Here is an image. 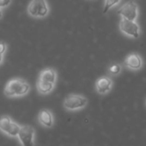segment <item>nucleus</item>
Segmentation results:
<instances>
[{"label": "nucleus", "mask_w": 146, "mask_h": 146, "mask_svg": "<svg viewBox=\"0 0 146 146\" xmlns=\"http://www.w3.org/2000/svg\"><path fill=\"white\" fill-rule=\"evenodd\" d=\"M30 84L22 78H14L9 80L5 85L3 94L9 98H21L29 93Z\"/></svg>", "instance_id": "obj_1"}, {"label": "nucleus", "mask_w": 146, "mask_h": 146, "mask_svg": "<svg viewBox=\"0 0 146 146\" xmlns=\"http://www.w3.org/2000/svg\"><path fill=\"white\" fill-rule=\"evenodd\" d=\"M88 104V99L81 94H69L62 103L63 108L69 112H75L84 110Z\"/></svg>", "instance_id": "obj_2"}, {"label": "nucleus", "mask_w": 146, "mask_h": 146, "mask_svg": "<svg viewBox=\"0 0 146 146\" xmlns=\"http://www.w3.org/2000/svg\"><path fill=\"white\" fill-rule=\"evenodd\" d=\"M27 11L33 18H44L50 13V7L46 0H31Z\"/></svg>", "instance_id": "obj_3"}, {"label": "nucleus", "mask_w": 146, "mask_h": 146, "mask_svg": "<svg viewBox=\"0 0 146 146\" xmlns=\"http://www.w3.org/2000/svg\"><path fill=\"white\" fill-rule=\"evenodd\" d=\"M21 126L15 122L10 116L3 115L0 120V129L1 132L10 138H17Z\"/></svg>", "instance_id": "obj_4"}, {"label": "nucleus", "mask_w": 146, "mask_h": 146, "mask_svg": "<svg viewBox=\"0 0 146 146\" xmlns=\"http://www.w3.org/2000/svg\"><path fill=\"white\" fill-rule=\"evenodd\" d=\"M121 32L133 38H139L140 36V27L136 21H130L125 18H121L119 22Z\"/></svg>", "instance_id": "obj_5"}, {"label": "nucleus", "mask_w": 146, "mask_h": 146, "mask_svg": "<svg viewBox=\"0 0 146 146\" xmlns=\"http://www.w3.org/2000/svg\"><path fill=\"white\" fill-rule=\"evenodd\" d=\"M17 139L21 146L35 145V129L30 125L21 126Z\"/></svg>", "instance_id": "obj_6"}, {"label": "nucleus", "mask_w": 146, "mask_h": 146, "mask_svg": "<svg viewBox=\"0 0 146 146\" xmlns=\"http://www.w3.org/2000/svg\"><path fill=\"white\" fill-rule=\"evenodd\" d=\"M118 14L122 18L130 21H136L139 15V7L135 3V0L127 1L125 4H123L118 10Z\"/></svg>", "instance_id": "obj_7"}, {"label": "nucleus", "mask_w": 146, "mask_h": 146, "mask_svg": "<svg viewBox=\"0 0 146 146\" xmlns=\"http://www.w3.org/2000/svg\"><path fill=\"white\" fill-rule=\"evenodd\" d=\"M113 87V80L110 76H101L95 83L96 92L102 96L107 95L110 92Z\"/></svg>", "instance_id": "obj_8"}, {"label": "nucleus", "mask_w": 146, "mask_h": 146, "mask_svg": "<svg viewBox=\"0 0 146 146\" xmlns=\"http://www.w3.org/2000/svg\"><path fill=\"white\" fill-rule=\"evenodd\" d=\"M144 62L142 57L138 53H130L124 61V66L132 70V71H138L143 68Z\"/></svg>", "instance_id": "obj_9"}, {"label": "nucleus", "mask_w": 146, "mask_h": 146, "mask_svg": "<svg viewBox=\"0 0 146 146\" xmlns=\"http://www.w3.org/2000/svg\"><path fill=\"white\" fill-rule=\"evenodd\" d=\"M38 122L44 128H51L55 124V118L53 113L48 109L41 110L38 114Z\"/></svg>", "instance_id": "obj_10"}, {"label": "nucleus", "mask_w": 146, "mask_h": 146, "mask_svg": "<svg viewBox=\"0 0 146 146\" xmlns=\"http://www.w3.org/2000/svg\"><path fill=\"white\" fill-rule=\"evenodd\" d=\"M38 79L44 80V81L56 84V80H57V73L54 68H44L39 73Z\"/></svg>", "instance_id": "obj_11"}, {"label": "nucleus", "mask_w": 146, "mask_h": 146, "mask_svg": "<svg viewBox=\"0 0 146 146\" xmlns=\"http://www.w3.org/2000/svg\"><path fill=\"white\" fill-rule=\"evenodd\" d=\"M55 86H56V84L47 82V81H44V80H38V79L37 82H36L37 91L41 95L50 94L54 91Z\"/></svg>", "instance_id": "obj_12"}, {"label": "nucleus", "mask_w": 146, "mask_h": 146, "mask_svg": "<svg viewBox=\"0 0 146 146\" xmlns=\"http://www.w3.org/2000/svg\"><path fill=\"white\" fill-rule=\"evenodd\" d=\"M122 67L119 63H113L108 68V73L111 76H117L121 73Z\"/></svg>", "instance_id": "obj_13"}, {"label": "nucleus", "mask_w": 146, "mask_h": 146, "mask_svg": "<svg viewBox=\"0 0 146 146\" xmlns=\"http://www.w3.org/2000/svg\"><path fill=\"white\" fill-rule=\"evenodd\" d=\"M121 1V0H105L103 13H104V14H106L112 7L117 5Z\"/></svg>", "instance_id": "obj_14"}, {"label": "nucleus", "mask_w": 146, "mask_h": 146, "mask_svg": "<svg viewBox=\"0 0 146 146\" xmlns=\"http://www.w3.org/2000/svg\"><path fill=\"white\" fill-rule=\"evenodd\" d=\"M7 50V44H5V42L2 41L1 42V45H0V52H1V64H3V56L4 53Z\"/></svg>", "instance_id": "obj_15"}, {"label": "nucleus", "mask_w": 146, "mask_h": 146, "mask_svg": "<svg viewBox=\"0 0 146 146\" xmlns=\"http://www.w3.org/2000/svg\"><path fill=\"white\" fill-rule=\"evenodd\" d=\"M12 0H0L1 2V9H3L5 7H8L11 3Z\"/></svg>", "instance_id": "obj_16"}, {"label": "nucleus", "mask_w": 146, "mask_h": 146, "mask_svg": "<svg viewBox=\"0 0 146 146\" xmlns=\"http://www.w3.org/2000/svg\"><path fill=\"white\" fill-rule=\"evenodd\" d=\"M145 106H146V99H145Z\"/></svg>", "instance_id": "obj_17"}]
</instances>
